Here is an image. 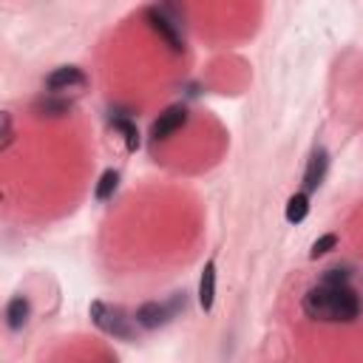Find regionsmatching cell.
Instances as JSON below:
<instances>
[{"mask_svg": "<svg viewBox=\"0 0 363 363\" xmlns=\"http://www.w3.org/2000/svg\"><path fill=\"white\" fill-rule=\"evenodd\" d=\"M303 312L315 320L349 323L360 315V298L349 284H318L303 295Z\"/></svg>", "mask_w": 363, "mask_h": 363, "instance_id": "1", "label": "cell"}, {"mask_svg": "<svg viewBox=\"0 0 363 363\" xmlns=\"http://www.w3.org/2000/svg\"><path fill=\"white\" fill-rule=\"evenodd\" d=\"M91 320L105 332V335H113V337H133V320L136 318H128L125 309L113 306V303H102V301H94L91 303Z\"/></svg>", "mask_w": 363, "mask_h": 363, "instance_id": "2", "label": "cell"}, {"mask_svg": "<svg viewBox=\"0 0 363 363\" xmlns=\"http://www.w3.org/2000/svg\"><path fill=\"white\" fill-rule=\"evenodd\" d=\"M145 20H147L150 28L167 43L170 51H176V54L184 51V40H182V34H179V23H173L162 9H145Z\"/></svg>", "mask_w": 363, "mask_h": 363, "instance_id": "3", "label": "cell"}, {"mask_svg": "<svg viewBox=\"0 0 363 363\" xmlns=\"http://www.w3.org/2000/svg\"><path fill=\"white\" fill-rule=\"evenodd\" d=\"M85 85V74L74 65H62V68H54L48 77H45V88L51 94H62V91H71V88H82Z\"/></svg>", "mask_w": 363, "mask_h": 363, "instance_id": "4", "label": "cell"}, {"mask_svg": "<svg viewBox=\"0 0 363 363\" xmlns=\"http://www.w3.org/2000/svg\"><path fill=\"white\" fill-rule=\"evenodd\" d=\"M187 122V108L184 105H170L164 113H159V119L153 122V139H167V136H173L182 125Z\"/></svg>", "mask_w": 363, "mask_h": 363, "instance_id": "5", "label": "cell"}, {"mask_svg": "<svg viewBox=\"0 0 363 363\" xmlns=\"http://www.w3.org/2000/svg\"><path fill=\"white\" fill-rule=\"evenodd\" d=\"M326 170H329V156H326V150H315L312 156H309V164H306V170H303V190L309 193V190H318L320 187V182L326 179Z\"/></svg>", "mask_w": 363, "mask_h": 363, "instance_id": "6", "label": "cell"}, {"mask_svg": "<svg viewBox=\"0 0 363 363\" xmlns=\"http://www.w3.org/2000/svg\"><path fill=\"white\" fill-rule=\"evenodd\" d=\"M133 318H136V326H142V329H156V326H162V323L170 318V312H167L164 303L147 301V303H142V306L136 309Z\"/></svg>", "mask_w": 363, "mask_h": 363, "instance_id": "7", "label": "cell"}, {"mask_svg": "<svg viewBox=\"0 0 363 363\" xmlns=\"http://www.w3.org/2000/svg\"><path fill=\"white\" fill-rule=\"evenodd\" d=\"M213 301H216V261H207L199 278V303L204 312H210Z\"/></svg>", "mask_w": 363, "mask_h": 363, "instance_id": "8", "label": "cell"}, {"mask_svg": "<svg viewBox=\"0 0 363 363\" xmlns=\"http://www.w3.org/2000/svg\"><path fill=\"white\" fill-rule=\"evenodd\" d=\"M28 312H31L28 298L26 295H14L6 303V323H9V329H23L26 320H28Z\"/></svg>", "mask_w": 363, "mask_h": 363, "instance_id": "9", "label": "cell"}, {"mask_svg": "<svg viewBox=\"0 0 363 363\" xmlns=\"http://www.w3.org/2000/svg\"><path fill=\"white\" fill-rule=\"evenodd\" d=\"M306 213H309V193H306V190H301V193L289 196L286 210H284L286 221H289V224H301V221L306 218Z\"/></svg>", "mask_w": 363, "mask_h": 363, "instance_id": "10", "label": "cell"}, {"mask_svg": "<svg viewBox=\"0 0 363 363\" xmlns=\"http://www.w3.org/2000/svg\"><path fill=\"white\" fill-rule=\"evenodd\" d=\"M34 111H37L40 116H65V113L71 111V102H68V99H60V96H54V94H48V96H43V99H37Z\"/></svg>", "mask_w": 363, "mask_h": 363, "instance_id": "11", "label": "cell"}, {"mask_svg": "<svg viewBox=\"0 0 363 363\" xmlns=\"http://www.w3.org/2000/svg\"><path fill=\"white\" fill-rule=\"evenodd\" d=\"M116 184H119V173H116V170H105V173L99 176V182H96V190H94V196H96L99 201H108V199L113 196Z\"/></svg>", "mask_w": 363, "mask_h": 363, "instance_id": "12", "label": "cell"}, {"mask_svg": "<svg viewBox=\"0 0 363 363\" xmlns=\"http://www.w3.org/2000/svg\"><path fill=\"white\" fill-rule=\"evenodd\" d=\"M113 128L125 136L128 150H136V147H139V130H136V125H133L130 119H113Z\"/></svg>", "mask_w": 363, "mask_h": 363, "instance_id": "13", "label": "cell"}, {"mask_svg": "<svg viewBox=\"0 0 363 363\" xmlns=\"http://www.w3.org/2000/svg\"><path fill=\"white\" fill-rule=\"evenodd\" d=\"M335 247H337V235H335V233H326V235H320V238L312 244V250H309V258H320V255L332 252Z\"/></svg>", "mask_w": 363, "mask_h": 363, "instance_id": "14", "label": "cell"}, {"mask_svg": "<svg viewBox=\"0 0 363 363\" xmlns=\"http://www.w3.org/2000/svg\"><path fill=\"white\" fill-rule=\"evenodd\" d=\"M11 139H14V130H11V116H9V113H3V139H0V150H9Z\"/></svg>", "mask_w": 363, "mask_h": 363, "instance_id": "15", "label": "cell"}, {"mask_svg": "<svg viewBox=\"0 0 363 363\" xmlns=\"http://www.w3.org/2000/svg\"><path fill=\"white\" fill-rule=\"evenodd\" d=\"M323 284H349V272L346 269H329L323 275Z\"/></svg>", "mask_w": 363, "mask_h": 363, "instance_id": "16", "label": "cell"}]
</instances>
